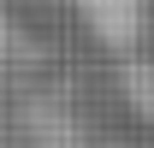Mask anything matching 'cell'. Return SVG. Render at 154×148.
Listing matches in <instances>:
<instances>
[{
  "label": "cell",
  "mask_w": 154,
  "mask_h": 148,
  "mask_svg": "<svg viewBox=\"0 0 154 148\" xmlns=\"http://www.w3.org/2000/svg\"><path fill=\"white\" fill-rule=\"evenodd\" d=\"M18 136L24 148H95V130L83 125V113L59 101L54 89H36L18 101Z\"/></svg>",
  "instance_id": "6da1fadb"
},
{
  "label": "cell",
  "mask_w": 154,
  "mask_h": 148,
  "mask_svg": "<svg viewBox=\"0 0 154 148\" xmlns=\"http://www.w3.org/2000/svg\"><path fill=\"white\" fill-rule=\"evenodd\" d=\"M77 18L89 24V36L113 54H131L148 36V0H71Z\"/></svg>",
  "instance_id": "7a4b0ae2"
},
{
  "label": "cell",
  "mask_w": 154,
  "mask_h": 148,
  "mask_svg": "<svg viewBox=\"0 0 154 148\" xmlns=\"http://www.w3.org/2000/svg\"><path fill=\"white\" fill-rule=\"evenodd\" d=\"M113 83H119V95H125V107L154 130V54H136V48H131V54L119 59Z\"/></svg>",
  "instance_id": "3957f363"
},
{
  "label": "cell",
  "mask_w": 154,
  "mask_h": 148,
  "mask_svg": "<svg viewBox=\"0 0 154 148\" xmlns=\"http://www.w3.org/2000/svg\"><path fill=\"white\" fill-rule=\"evenodd\" d=\"M24 65H36V36L18 24V12L0 6V77L24 71Z\"/></svg>",
  "instance_id": "277c9868"
},
{
  "label": "cell",
  "mask_w": 154,
  "mask_h": 148,
  "mask_svg": "<svg viewBox=\"0 0 154 148\" xmlns=\"http://www.w3.org/2000/svg\"><path fill=\"white\" fill-rule=\"evenodd\" d=\"M95 148H154V142H131V136H119V142H95Z\"/></svg>",
  "instance_id": "5b68a950"
}]
</instances>
